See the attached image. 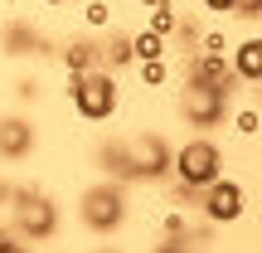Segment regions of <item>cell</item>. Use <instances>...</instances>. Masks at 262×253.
I'll return each instance as SVG.
<instances>
[{
  "mask_svg": "<svg viewBox=\"0 0 262 253\" xmlns=\"http://www.w3.org/2000/svg\"><path fill=\"white\" fill-rule=\"evenodd\" d=\"M165 39L160 34H150V29H141V34H131V54L141 59V64H150V59H165Z\"/></svg>",
  "mask_w": 262,
  "mask_h": 253,
  "instance_id": "13",
  "label": "cell"
},
{
  "mask_svg": "<svg viewBox=\"0 0 262 253\" xmlns=\"http://www.w3.org/2000/svg\"><path fill=\"white\" fill-rule=\"evenodd\" d=\"M175 25H180V15H175V5H170V0L150 5V20H146V29H150V34H160V39L170 44V39H175Z\"/></svg>",
  "mask_w": 262,
  "mask_h": 253,
  "instance_id": "11",
  "label": "cell"
},
{
  "mask_svg": "<svg viewBox=\"0 0 262 253\" xmlns=\"http://www.w3.org/2000/svg\"><path fill=\"white\" fill-rule=\"evenodd\" d=\"M189 83H204V88H219V93H233L238 78L228 68V54H194L189 59Z\"/></svg>",
  "mask_w": 262,
  "mask_h": 253,
  "instance_id": "7",
  "label": "cell"
},
{
  "mask_svg": "<svg viewBox=\"0 0 262 253\" xmlns=\"http://www.w3.org/2000/svg\"><path fill=\"white\" fill-rule=\"evenodd\" d=\"M83 20H88L93 29H102L107 20H112V5H107V0H88V5H83Z\"/></svg>",
  "mask_w": 262,
  "mask_h": 253,
  "instance_id": "16",
  "label": "cell"
},
{
  "mask_svg": "<svg viewBox=\"0 0 262 253\" xmlns=\"http://www.w3.org/2000/svg\"><path fill=\"white\" fill-rule=\"evenodd\" d=\"M5 44H10V54H25V44H34V34H29L25 25H10V34H5Z\"/></svg>",
  "mask_w": 262,
  "mask_h": 253,
  "instance_id": "17",
  "label": "cell"
},
{
  "mask_svg": "<svg viewBox=\"0 0 262 253\" xmlns=\"http://www.w3.org/2000/svg\"><path fill=\"white\" fill-rule=\"evenodd\" d=\"M253 20H257V29H262V10H257V15H253Z\"/></svg>",
  "mask_w": 262,
  "mask_h": 253,
  "instance_id": "24",
  "label": "cell"
},
{
  "mask_svg": "<svg viewBox=\"0 0 262 253\" xmlns=\"http://www.w3.org/2000/svg\"><path fill=\"white\" fill-rule=\"evenodd\" d=\"M204 54H228V39H224V29H204Z\"/></svg>",
  "mask_w": 262,
  "mask_h": 253,
  "instance_id": "18",
  "label": "cell"
},
{
  "mask_svg": "<svg viewBox=\"0 0 262 253\" xmlns=\"http://www.w3.org/2000/svg\"><path fill=\"white\" fill-rule=\"evenodd\" d=\"M160 253H180V244H165V248H160Z\"/></svg>",
  "mask_w": 262,
  "mask_h": 253,
  "instance_id": "22",
  "label": "cell"
},
{
  "mask_svg": "<svg viewBox=\"0 0 262 253\" xmlns=\"http://www.w3.org/2000/svg\"><path fill=\"white\" fill-rule=\"evenodd\" d=\"M199 5L214 10V15H228V10H233V0H199Z\"/></svg>",
  "mask_w": 262,
  "mask_h": 253,
  "instance_id": "20",
  "label": "cell"
},
{
  "mask_svg": "<svg viewBox=\"0 0 262 253\" xmlns=\"http://www.w3.org/2000/svg\"><path fill=\"white\" fill-rule=\"evenodd\" d=\"M262 10V0H233V10H228V15H238V20H253Z\"/></svg>",
  "mask_w": 262,
  "mask_h": 253,
  "instance_id": "19",
  "label": "cell"
},
{
  "mask_svg": "<svg viewBox=\"0 0 262 253\" xmlns=\"http://www.w3.org/2000/svg\"><path fill=\"white\" fill-rule=\"evenodd\" d=\"M228 68H233L238 83H262V34L243 39V44H238V54L228 59Z\"/></svg>",
  "mask_w": 262,
  "mask_h": 253,
  "instance_id": "9",
  "label": "cell"
},
{
  "mask_svg": "<svg viewBox=\"0 0 262 253\" xmlns=\"http://www.w3.org/2000/svg\"><path fill=\"white\" fill-rule=\"evenodd\" d=\"M68 98H73L78 117H88V122H107V117L117 112V78L112 68H93V73H73V83H68Z\"/></svg>",
  "mask_w": 262,
  "mask_h": 253,
  "instance_id": "2",
  "label": "cell"
},
{
  "mask_svg": "<svg viewBox=\"0 0 262 253\" xmlns=\"http://www.w3.org/2000/svg\"><path fill=\"white\" fill-rule=\"evenodd\" d=\"M93 253H117V248H93Z\"/></svg>",
  "mask_w": 262,
  "mask_h": 253,
  "instance_id": "25",
  "label": "cell"
},
{
  "mask_svg": "<svg viewBox=\"0 0 262 253\" xmlns=\"http://www.w3.org/2000/svg\"><path fill=\"white\" fill-rule=\"evenodd\" d=\"M141 5H146V10H150V5H160V0H141Z\"/></svg>",
  "mask_w": 262,
  "mask_h": 253,
  "instance_id": "23",
  "label": "cell"
},
{
  "mask_svg": "<svg viewBox=\"0 0 262 253\" xmlns=\"http://www.w3.org/2000/svg\"><path fill=\"white\" fill-rule=\"evenodd\" d=\"M199 205H204V219H209V224H238L243 209H248V190L238 185V180H224V176H219L214 185L204 190Z\"/></svg>",
  "mask_w": 262,
  "mask_h": 253,
  "instance_id": "6",
  "label": "cell"
},
{
  "mask_svg": "<svg viewBox=\"0 0 262 253\" xmlns=\"http://www.w3.org/2000/svg\"><path fill=\"white\" fill-rule=\"evenodd\" d=\"M15 224L25 239H54L58 229V205L39 190H15Z\"/></svg>",
  "mask_w": 262,
  "mask_h": 253,
  "instance_id": "4",
  "label": "cell"
},
{
  "mask_svg": "<svg viewBox=\"0 0 262 253\" xmlns=\"http://www.w3.org/2000/svg\"><path fill=\"white\" fill-rule=\"evenodd\" d=\"M233 127L243 131V137H257V131H262V117H257V107H238V112H233Z\"/></svg>",
  "mask_w": 262,
  "mask_h": 253,
  "instance_id": "15",
  "label": "cell"
},
{
  "mask_svg": "<svg viewBox=\"0 0 262 253\" xmlns=\"http://www.w3.org/2000/svg\"><path fill=\"white\" fill-rule=\"evenodd\" d=\"M63 68H68V73H93V68H102V44H93V39H78V44H68Z\"/></svg>",
  "mask_w": 262,
  "mask_h": 253,
  "instance_id": "10",
  "label": "cell"
},
{
  "mask_svg": "<svg viewBox=\"0 0 262 253\" xmlns=\"http://www.w3.org/2000/svg\"><path fill=\"white\" fill-rule=\"evenodd\" d=\"M180 112H185L189 127H219L228 117V93L204 88V83H185V93H180Z\"/></svg>",
  "mask_w": 262,
  "mask_h": 253,
  "instance_id": "5",
  "label": "cell"
},
{
  "mask_svg": "<svg viewBox=\"0 0 262 253\" xmlns=\"http://www.w3.org/2000/svg\"><path fill=\"white\" fill-rule=\"evenodd\" d=\"M131 59H136V54H131V34H112L102 44V68H126Z\"/></svg>",
  "mask_w": 262,
  "mask_h": 253,
  "instance_id": "12",
  "label": "cell"
},
{
  "mask_svg": "<svg viewBox=\"0 0 262 253\" xmlns=\"http://www.w3.org/2000/svg\"><path fill=\"white\" fill-rule=\"evenodd\" d=\"M170 170H175L180 190H209L219 176H224V151H219L209 137H189L185 146H175Z\"/></svg>",
  "mask_w": 262,
  "mask_h": 253,
  "instance_id": "1",
  "label": "cell"
},
{
  "mask_svg": "<svg viewBox=\"0 0 262 253\" xmlns=\"http://www.w3.org/2000/svg\"><path fill=\"white\" fill-rule=\"evenodd\" d=\"M34 146V127L25 117H0V161H19Z\"/></svg>",
  "mask_w": 262,
  "mask_h": 253,
  "instance_id": "8",
  "label": "cell"
},
{
  "mask_svg": "<svg viewBox=\"0 0 262 253\" xmlns=\"http://www.w3.org/2000/svg\"><path fill=\"white\" fill-rule=\"evenodd\" d=\"M49 5H63V0H49Z\"/></svg>",
  "mask_w": 262,
  "mask_h": 253,
  "instance_id": "26",
  "label": "cell"
},
{
  "mask_svg": "<svg viewBox=\"0 0 262 253\" xmlns=\"http://www.w3.org/2000/svg\"><path fill=\"white\" fill-rule=\"evenodd\" d=\"M0 253H29V248H25V244H15L10 234H0Z\"/></svg>",
  "mask_w": 262,
  "mask_h": 253,
  "instance_id": "21",
  "label": "cell"
},
{
  "mask_svg": "<svg viewBox=\"0 0 262 253\" xmlns=\"http://www.w3.org/2000/svg\"><path fill=\"white\" fill-rule=\"evenodd\" d=\"M78 219H83V229H93V234H112V229H122L126 219V195L117 180H97V185L83 190V205H78Z\"/></svg>",
  "mask_w": 262,
  "mask_h": 253,
  "instance_id": "3",
  "label": "cell"
},
{
  "mask_svg": "<svg viewBox=\"0 0 262 253\" xmlns=\"http://www.w3.org/2000/svg\"><path fill=\"white\" fill-rule=\"evenodd\" d=\"M165 78H170L165 59H150V64H141V83H146V88H165Z\"/></svg>",
  "mask_w": 262,
  "mask_h": 253,
  "instance_id": "14",
  "label": "cell"
}]
</instances>
